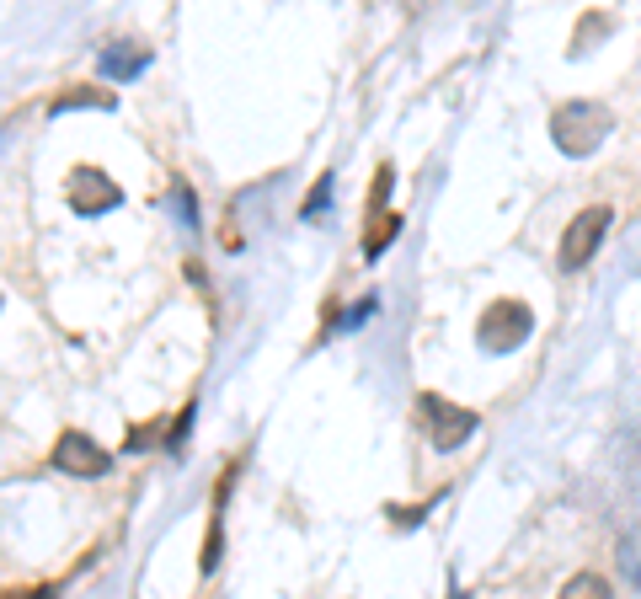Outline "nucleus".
Wrapping results in <instances>:
<instances>
[{
	"label": "nucleus",
	"mask_w": 641,
	"mask_h": 599,
	"mask_svg": "<svg viewBox=\"0 0 641 599\" xmlns=\"http://www.w3.org/2000/svg\"><path fill=\"white\" fill-rule=\"evenodd\" d=\"M615 129V113H609L604 102H561L551 113V134H556V150H567V156H593V150L604 145V134Z\"/></svg>",
	"instance_id": "1"
},
{
	"label": "nucleus",
	"mask_w": 641,
	"mask_h": 599,
	"mask_svg": "<svg viewBox=\"0 0 641 599\" xmlns=\"http://www.w3.org/2000/svg\"><path fill=\"white\" fill-rule=\"evenodd\" d=\"M535 332V311H529L524 300H492L487 311L476 321V337L487 353H513L524 348V337Z\"/></svg>",
	"instance_id": "2"
},
{
	"label": "nucleus",
	"mask_w": 641,
	"mask_h": 599,
	"mask_svg": "<svg viewBox=\"0 0 641 599\" xmlns=\"http://www.w3.org/2000/svg\"><path fill=\"white\" fill-rule=\"evenodd\" d=\"M417 418H422V428H428L433 450H460V444L481 428V418L471 407H455V402H444V396H433V391L417 396Z\"/></svg>",
	"instance_id": "3"
},
{
	"label": "nucleus",
	"mask_w": 641,
	"mask_h": 599,
	"mask_svg": "<svg viewBox=\"0 0 641 599\" xmlns=\"http://www.w3.org/2000/svg\"><path fill=\"white\" fill-rule=\"evenodd\" d=\"M609 220H615V209L609 204H593V209H583L577 220L561 230V247H556V263L567 268V273H577L583 263H593V252H599V241L609 236Z\"/></svg>",
	"instance_id": "4"
},
{
	"label": "nucleus",
	"mask_w": 641,
	"mask_h": 599,
	"mask_svg": "<svg viewBox=\"0 0 641 599\" xmlns=\"http://www.w3.org/2000/svg\"><path fill=\"white\" fill-rule=\"evenodd\" d=\"M54 466L65 476H81V482H97V476L113 471V455H107V444L81 434V428H65V434L54 439Z\"/></svg>",
	"instance_id": "5"
},
{
	"label": "nucleus",
	"mask_w": 641,
	"mask_h": 599,
	"mask_svg": "<svg viewBox=\"0 0 641 599\" xmlns=\"http://www.w3.org/2000/svg\"><path fill=\"white\" fill-rule=\"evenodd\" d=\"M118 182L107 177V172H97V166H75V172L65 177V204L81 214V220H91V214H107L118 204Z\"/></svg>",
	"instance_id": "6"
},
{
	"label": "nucleus",
	"mask_w": 641,
	"mask_h": 599,
	"mask_svg": "<svg viewBox=\"0 0 641 599\" xmlns=\"http://www.w3.org/2000/svg\"><path fill=\"white\" fill-rule=\"evenodd\" d=\"M145 65H150L145 43H107V49H102V75H107V81H134Z\"/></svg>",
	"instance_id": "7"
},
{
	"label": "nucleus",
	"mask_w": 641,
	"mask_h": 599,
	"mask_svg": "<svg viewBox=\"0 0 641 599\" xmlns=\"http://www.w3.org/2000/svg\"><path fill=\"white\" fill-rule=\"evenodd\" d=\"M220 557H225V509H214V514H209V535H203V551H198V573L214 578Z\"/></svg>",
	"instance_id": "8"
},
{
	"label": "nucleus",
	"mask_w": 641,
	"mask_h": 599,
	"mask_svg": "<svg viewBox=\"0 0 641 599\" xmlns=\"http://www.w3.org/2000/svg\"><path fill=\"white\" fill-rule=\"evenodd\" d=\"M118 97L113 91H97V86H70V91H59V97L49 102V113L59 118V113H70V107H113Z\"/></svg>",
	"instance_id": "9"
},
{
	"label": "nucleus",
	"mask_w": 641,
	"mask_h": 599,
	"mask_svg": "<svg viewBox=\"0 0 641 599\" xmlns=\"http://www.w3.org/2000/svg\"><path fill=\"white\" fill-rule=\"evenodd\" d=\"M396 236H401V214H396V209H385L380 220H369V230H364V257H380Z\"/></svg>",
	"instance_id": "10"
},
{
	"label": "nucleus",
	"mask_w": 641,
	"mask_h": 599,
	"mask_svg": "<svg viewBox=\"0 0 641 599\" xmlns=\"http://www.w3.org/2000/svg\"><path fill=\"white\" fill-rule=\"evenodd\" d=\"M556 599H615V589H609V578H599V573H577V578L561 583Z\"/></svg>",
	"instance_id": "11"
},
{
	"label": "nucleus",
	"mask_w": 641,
	"mask_h": 599,
	"mask_svg": "<svg viewBox=\"0 0 641 599\" xmlns=\"http://www.w3.org/2000/svg\"><path fill=\"white\" fill-rule=\"evenodd\" d=\"M326 204H332V172H321L316 182H310V193H305V204H300V220H316Z\"/></svg>",
	"instance_id": "12"
},
{
	"label": "nucleus",
	"mask_w": 641,
	"mask_h": 599,
	"mask_svg": "<svg viewBox=\"0 0 641 599\" xmlns=\"http://www.w3.org/2000/svg\"><path fill=\"white\" fill-rule=\"evenodd\" d=\"M390 182H396V166H380V172H374V193H369V214H374V220H380V214H385V198H390Z\"/></svg>",
	"instance_id": "13"
},
{
	"label": "nucleus",
	"mask_w": 641,
	"mask_h": 599,
	"mask_svg": "<svg viewBox=\"0 0 641 599\" xmlns=\"http://www.w3.org/2000/svg\"><path fill=\"white\" fill-rule=\"evenodd\" d=\"M161 428H166L161 418H150V423H134V428H129V439H123V450H145V444H150L155 434H161Z\"/></svg>",
	"instance_id": "14"
},
{
	"label": "nucleus",
	"mask_w": 641,
	"mask_h": 599,
	"mask_svg": "<svg viewBox=\"0 0 641 599\" xmlns=\"http://www.w3.org/2000/svg\"><path fill=\"white\" fill-rule=\"evenodd\" d=\"M193 402H187L182 412H177V423H171V434H166V450H182V444H187V428H193Z\"/></svg>",
	"instance_id": "15"
},
{
	"label": "nucleus",
	"mask_w": 641,
	"mask_h": 599,
	"mask_svg": "<svg viewBox=\"0 0 641 599\" xmlns=\"http://www.w3.org/2000/svg\"><path fill=\"white\" fill-rule=\"evenodd\" d=\"M171 204L182 209L187 225H198V198H193V188H187V182H177V188H171Z\"/></svg>",
	"instance_id": "16"
},
{
	"label": "nucleus",
	"mask_w": 641,
	"mask_h": 599,
	"mask_svg": "<svg viewBox=\"0 0 641 599\" xmlns=\"http://www.w3.org/2000/svg\"><path fill=\"white\" fill-rule=\"evenodd\" d=\"M374 316V300H358L353 311H348V321H342V327H358V321H369Z\"/></svg>",
	"instance_id": "17"
},
{
	"label": "nucleus",
	"mask_w": 641,
	"mask_h": 599,
	"mask_svg": "<svg viewBox=\"0 0 641 599\" xmlns=\"http://www.w3.org/2000/svg\"><path fill=\"white\" fill-rule=\"evenodd\" d=\"M17 599H59V589H54V583H43V589H27V594H17Z\"/></svg>",
	"instance_id": "18"
},
{
	"label": "nucleus",
	"mask_w": 641,
	"mask_h": 599,
	"mask_svg": "<svg viewBox=\"0 0 641 599\" xmlns=\"http://www.w3.org/2000/svg\"><path fill=\"white\" fill-rule=\"evenodd\" d=\"M6 599H17V594H6Z\"/></svg>",
	"instance_id": "19"
}]
</instances>
